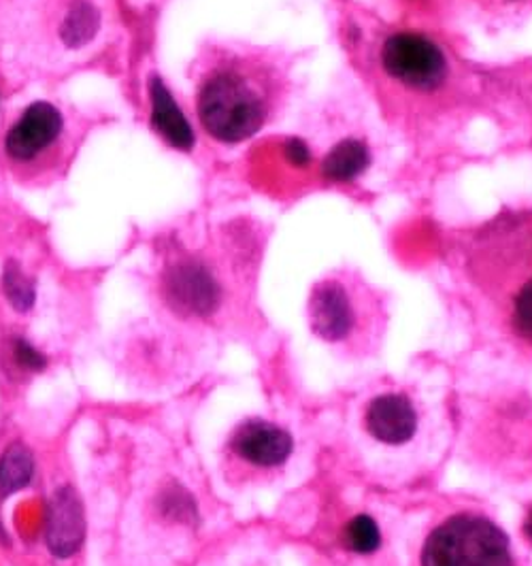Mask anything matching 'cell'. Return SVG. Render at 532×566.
Returning a JSON list of instances; mask_svg holds the SVG:
<instances>
[{"label":"cell","instance_id":"2","mask_svg":"<svg viewBox=\"0 0 532 566\" xmlns=\"http://www.w3.org/2000/svg\"><path fill=\"white\" fill-rule=\"evenodd\" d=\"M292 64L278 48L207 39L190 64L197 124L218 145H241L271 126L292 92Z\"/></svg>","mask_w":532,"mask_h":566},{"label":"cell","instance_id":"19","mask_svg":"<svg viewBox=\"0 0 532 566\" xmlns=\"http://www.w3.org/2000/svg\"><path fill=\"white\" fill-rule=\"evenodd\" d=\"M524 533H526V537L532 541V511L529 513V517H526V524H524Z\"/></svg>","mask_w":532,"mask_h":566},{"label":"cell","instance_id":"10","mask_svg":"<svg viewBox=\"0 0 532 566\" xmlns=\"http://www.w3.org/2000/svg\"><path fill=\"white\" fill-rule=\"evenodd\" d=\"M149 90V122L154 133L167 143L168 147L190 154L197 145L195 126L188 115L177 105L170 87L158 73H152L147 80Z\"/></svg>","mask_w":532,"mask_h":566},{"label":"cell","instance_id":"3","mask_svg":"<svg viewBox=\"0 0 532 566\" xmlns=\"http://www.w3.org/2000/svg\"><path fill=\"white\" fill-rule=\"evenodd\" d=\"M103 122L105 115L66 101H30L0 130V170L27 190L54 188Z\"/></svg>","mask_w":532,"mask_h":566},{"label":"cell","instance_id":"13","mask_svg":"<svg viewBox=\"0 0 532 566\" xmlns=\"http://www.w3.org/2000/svg\"><path fill=\"white\" fill-rule=\"evenodd\" d=\"M34 475V458L24 443H13L0 455V501L24 490Z\"/></svg>","mask_w":532,"mask_h":566},{"label":"cell","instance_id":"1","mask_svg":"<svg viewBox=\"0 0 532 566\" xmlns=\"http://www.w3.org/2000/svg\"><path fill=\"white\" fill-rule=\"evenodd\" d=\"M117 0H0V77L15 87L60 82L119 43Z\"/></svg>","mask_w":532,"mask_h":566},{"label":"cell","instance_id":"18","mask_svg":"<svg viewBox=\"0 0 532 566\" xmlns=\"http://www.w3.org/2000/svg\"><path fill=\"white\" fill-rule=\"evenodd\" d=\"M13 356H15V363H18L20 367L32 370V373L43 370V368L48 367V358H45L36 347H32L29 340H15V345H13Z\"/></svg>","mask_w":532,"mask_h":566},{"label":"cell","instance_id":"12","mask_svg":"<svg viewBox=\"0 0 532 566\" xmlns=\"http://www.w3.org/2000/svg\"><path fill=\"white\" fill-rule=\"evenodd\" d=\"M368 149L358 139H345L336 143L324 158V175L333 181H352L368 167Z\"/></svg>","mask_w":532,"mask_h":566},{"label":"cell","instance_id":"8","mask_svg":"<svg viewBox=\"0 0 532 566\" xmlns=\"http://www.w3.org/2000/svg\"><path fill=\"white\" fill-rule=\"evenodd\" d=\"M45 541L50 552L60 558H73L85 541V513L80 494L71 485L58 488L48 507Z\"/></svg>","mask_w":532,"mask_h":566},{"label":"cell","instance_id":"7","mask_svg":"<svg viewBox=\"0 0 532 566\" xmlns=\"http://www.w3.org/2000/svg\"><path fill=\"white\" fill-rule=\"evenodd\" d=\"M309 326L326 343H343L356 328V307L347 287L336 280L315 283L309 294Z\"/></svg>","mask_w":532,"mask_h":566},{"label":"cell","instance_id":"9","mask_svg":"<svg viewBox=\"0 0 532 566\" xmlns=\"http://www.w3.org/2000/svg\"><path fill=\"white\" fill-rule=\"evenodd\" d=\"M368 434L384 446H405L418 432V411L411 398L388 392L375 397L366 407Z\"/></svg>","mask_w":532,"mask_h":566},{"label":"cell","instance_id":"5","mask_svg":"<svg viewBox=\"0 0 532 566\" xmlns=\"http://www.w3.org/2000/svg\"><path fill=\"white\" fill-rule=\"evenodd\" d=\"M160 290L168 310L179 317H209L222 305V283L197 255L179 254L168 260Z\"/></svg>","mask_w":532,"mask_h":566},{"label":"cell","instance_id":"4","mask_svg":"<svg viewBox=\"0 0 532 566\" xmlns=\"http://www.w3.org/2000/svg\"><path fill=\"white\" fill-rule=\"evenodd\" d=\"M420 566H515L503 531L477 513H458L430 533Z\"/></svg>","mask_w":532,"mask_h":566},{"label":"cell","instance_id":"6","mask_svg":"<svg viewBox=\"0 0 532 566\" xmlns=\"http://www.w3.org/2000/svg\"><path fill=\"white\" fill-rule=\"evenodd\" d=\"M382 62L394 80L420 90H430L446 77L441 50L420 34L405 32L390 36L384 45Z\"/></svg>","mask_w":532,"mask_h":566},{"label":"cell","instance_id":"16","mask_svg":"<svg viewBox=\"0 0 532 566\" xmlns=\"http://www.w3.org/2000/svg\"><path fill=\"white\" fill-rule=\"evenodd\" d=\"M509 322L513 335L532 347V280L515 294Z\"/></svg>","mask_w":532,"mask_h":566},{"label":"cell","instance_id":"11","mask_svg":"<svg viewBox=\"0 0 532 566\" xmlns=\"http://www.w3.org/2000/svg\"><path fill=\"white\" fill-rule=\"evenodd\" d=\"M230 448L255 467H278L290 458L294 441L280 426L250 420L234 432Z\"/></svg>","mask_w":532,"mask_h":566},{"label":"cell","instance_id":"15","mask_svg":"<svg viewBox=\"0 0 532 566\" xmlns=\"http://www.w3.org/2000/svg\"><path fill=\"white\" fill-rule=\"evenodd\" d=\"M345 543L352 552L356 554H373L382 545V535L379 526L371 515H356L347 526H345Z\"/></svg>","mask_w":532,"mask_h":566},{"label":"cell","instance_id":"17","mask_svg":"<svg viewBox=\"0 0 532 566\" xmlns=\"http://www.w3.org/2000/svg\"><path fill=\"white\" fill-rule=\"evenodd\" d=\"M160 507H163V513L167 515L168 520L184 522V524H195L197 522V505H195L192 496L179 485H170L168 490H165Z\"/></svg>","mask_w":532,"mask_h":566},{"label":"cell","instance_id":"14","mask_svg":"<svg viewBox=\"0 0 532 566\" xmlns=\"http://www.w3.org/2000/svg\"><path fill=\"white\" fill-rule=\"evenodd\" d=\"M2 292L15 312L27 313L34 307V283L15 260H9L2 271Z\"/></svg>","mask_w":532,"mask_h":566}]
</instances>
